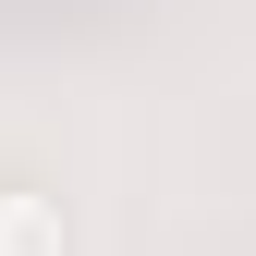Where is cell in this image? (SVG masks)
I'll return each instance as SVG.
<instances>
[{"mask_svg":"<svg viewBox=\"0 0 256 256\" xmlns=\"http://www.w3.org/2000/svg\"><path fill=\"white\" fill-rule=\"evenodd\" d=\"M0 256H61V196L0 183Z\"/></svg>","mask_w":256,"mask_h":256,"instance_id":"6da1fadb","label":"cell"}]
</instances>
